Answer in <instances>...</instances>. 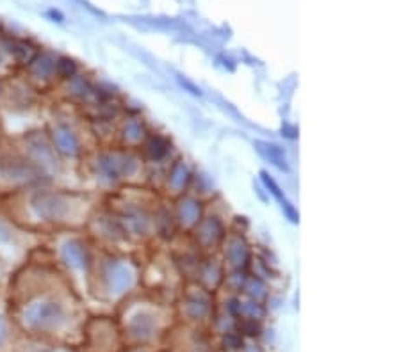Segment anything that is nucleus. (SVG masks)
Listing matches in <instances>:
<instances>
[{
    "mask_svg": "<svg viewBox=\"0 0 401 352\" xmlns=\"http://www.w3.org/2000/svg\"><path fill=\"white\" fill-rule=\"evenodd\" d=\"M25 321L34 329H57L59 325L66 321V313H64L63 304L55 303V301H41L27 308Z\"/></svg>",
    "mask_w": 401,
    "mask_h": 352,
    "instance_id": "obj_1",
    "label": "nucleus"
},
{
    "mask_svg": "<svg viewBox=\"0 0 401 352\" xmlns=\"http://www.w3.org/2000/svg\"><path fill=\"white\" fill-rule=\"evenodd\" d=\"M66 203L59 196H54V194H40V196L34 200V208L40 212V215L49 219L61 217L66 210Z\"/></svg>",
    "mask_w": 401,
    "mask_h": 352,
    "instance_id": "obj_2",
    "label": "nucleus"
},
{
    "mask_svg": "<svg viewBox=\"0 0 401 352\" xmlns=\"http://www.w3.org/2000/svg\"><path fill=\"white\" fill-rule=\"evenodd\" d=\"M54 141L59 152L66 153V155H73L79 148L77 137L66 128V126H59L54 132Z\"/></svg>",
    "mask_w": 401,
    "mask_h": 352,
    "instance_id": "obj_3",
    "label": "nucleus"
},
{
    "mask_svg": "<svg viewBox=\"0 0 401 352\" xmlns=\"http://www.w3.org/2000/svg\"><path fill=\"white\" fill-rule=\"evenodd\" d=\"M63 256L73 267H84L86 263V251L79 242H68L63 247Z\"/></svg>",
    "mask_w": 401,
    "mask_h": 352,
    "instance_id": "obj_4",
    "label": "nucleus"
},
{
    "mask_svg": "<svg viewBox=\"0 0 401 352\" xmlns=\"http://www.w3.org/2000/svg\"><path fill=\"white\" fill-rule=\"evenodd\" d=\"M31 68L36 75L45 77L55 70V59L49 54H40L31 61Z\"/></svg>",
    "mask_w": 401,
    "mask_h": 352,
    "instance_id": "obj_5",
    "label": "nucleus"
},
{
    "mask_svg": "<svg viewBox=\"0 0 401 352\" xmlns=\"http://www.w3.org/2000/svg\"><path fill=\"white\" fill-rule=\"evenodd\" d=\"M55 70L59 72V75L64 77V79H68V77H72L73 73H75V63L73 61H70V59L63 57V59H59L57 63H55Z\"/></svg>",
    "mask_w": 401,
    "mask_h": 352,
    "instance_id": "obj_6",
    "label": "nucleus"
},
{
    "mask_svg": "<svg viewBox=\"0 0 401 352\" xmlns=\"http://www.w3.org/2000/svg\"><path fill=\"white\" fill-rule=\"evenodd\" d=\"M4 338H5V325L4 322H2V319H0V343L4 342Z\"/></svg>",
    "mask_w": 401,
    "mask_h": 352,
    "instance_id": "obj_7",
    "label": "nucleus"
}]
</instances>
